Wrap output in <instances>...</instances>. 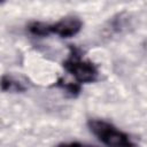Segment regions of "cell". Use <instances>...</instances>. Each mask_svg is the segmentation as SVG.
Segmentation results:
<instances>
[{"label":"cell","instance_id":"cell-1","mask_svg":"<svg viewBox=\"0 0 147 147\" xmlns=\"http://www.w3.org/2000/svg\"><path fill=\"white\" fill-rule=\"evenodd\" d=\"M91 132L103 144L109 146H131L129 137L116 129L114 125L99 119H92L88 122Z\"/></svg>","mask_w":147,"mask_h":147},{"label":"cell","instance_id":"cell-2","mask_svg":"<svg viewBox=\"0 0 147 147\" xmlns=\"http://www.w3.org/2000/svg\"><path fill=\"white\" fill-rule=\"evenodd\" d=\"M63 67L69 71L78 83H92L98 77L95 65L86 60H82L80 55L74 53L64 63Z\"/></svg>","mask_w":147,"mask_h":147},{"label":"cell","instance_id":"cell-3","mask_svg":"<svg viewBox=\"0 0 147 147\" xmlns=\"http://www.w3.org/2000/svg\"><path fill=\"white\" fill-rule=\"evenodd\" d=\"M82 22L78 17H64L57 23L51 25V32L56 33L62 38H70L79 32Z\"/></svg>","mask_w":147,"mask_h":147},{"label":"cell","instance_id":"cell-4","mask_svg":"<svg viewBox=\"0 0 147 147\" xmlns=\"http://www.w3.org/2000/svg\"><path fill=\"white\" fill-rule=\"evenodd\" d=\"M1 87L5 91H23L24 90L22 84L10 76H5L1 79Z\"/></svg>","mask_w":147,"mask_h":147},{"label":"cell","instance_id":"cell-5","mask_svg":"<svg viewBox=\"0 0 147 147\" xmlns=\"http://www.w3.org/2000/svg\"><path fill=\"white\" fill-rule=\"evenodd\" d=\"M29 31L34 34V36H48L51 32V25L40 23V22H34L29 26Z\"/></svg>","mask_w":147,"mask_h":147},{"label":"cell","instance_id":"cell-6","mask_svg":"<svg viewBox=\"0 0 147 147\" xmlns=\"http://www.w3.org/2000/svg\"><path fill=\"white\" fill-rule=\"evenodd\" d=\"M60 85H61V87H62V88H64L67 92L71 93L72 95H74V94H77V93H78V91H79V86H78L77 84L67 83V82H64V84H63V83L60 80Z\"/></svg>","mask_w":147,"mask_h":147},{"label":"cell","instance_id":"cell-7","mask_svg":"<svg viewBox=\"0 0 147 147\" xmlns=\"http://www.w3.org/2000/svg\"><path fill=\"white\" fill-rule=\"evenodd\" d=\"M3 1H6V0H0V3H2Z\"/></svg>","mask_w":147,"mask_h":147}]
</instances>
